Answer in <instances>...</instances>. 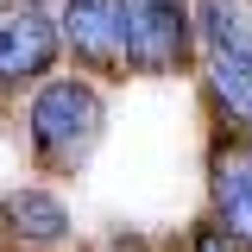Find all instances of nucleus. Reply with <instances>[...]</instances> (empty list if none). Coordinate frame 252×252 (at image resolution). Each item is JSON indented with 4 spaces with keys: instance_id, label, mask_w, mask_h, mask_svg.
I'll use <instances>...</instances> for the list:
<instances>
[{
    "instance_id": "2",
    "label": "nucleus",
    "mask_w": 252,
    "mask_h": 252,
    "mask_svg": "<svg viewBox=\"0 0 252 252\" xmlns=\"http://www.w3.org/2000/svg\"><path fill=\"white\" fill-rule=\"evenodd\" d=\"M114 26H120L126 76H195L202 38L189 19V0H114Z\"/></svg>"
},
{
    "instance_id": "9",
    "label": "nucleus",
    "mask_w": 252,
    "mask_h": 252,
    "mask_svg": "<svg viewBox=\"0 0 252 252\" xmlns=\"http://www.w3.org/2000/svg\"><path fill=\"white\" fill-rule=\"evenodd\" d=\"M6 6H19V0H0V13H6Z\"/></svg>"
},
{
    "instance_id": "7",
    "label": "nucleus",
    "mask_w": 252,
    "mask_h": 252,
    "mask_svg": "<svg viewBox=\"0 0 252 252\" xmlns=\"http://www.w3.org/2000/svg\"><path fill=\"white\" fill-rule=\"evenodd\" d=\"M195 76H202V94H208L215 120L227 126V132H252V57H233V51H202Z\"/></svg>"
},
{
    "instance_id": "10",
    "label": "nucleus",
    "mask_w": 252,
    "mask_h": 252,
    "mask_svg": "<svg viewBox=\"0 0 252 252\" xmlns=\"http://www.w3.org/2000/svg\"><path fill=\"white\" fill-rule=\"evenodd\" d=\"M19 6H26V0H19Z\"/></svg>"
},
{
    "instance_id": "1",
    "label": "nucleus",
    "mask_w": 252,
    "mask_h": 252,
    "mask_svg": "<svg viewBox=\"0 0 252 252\" xmlns=\"http://www.w3.org/2000/svg\"><path fill=\"white\" fill-rule=\"evenodd\" d=\"M107 132V101L89 76H44L26 101V139L44 170H82Z\"/></svg>"
},
{
    "instance_id": "5",
    "label": "nucleus",
    "mask_w": 252,
    "mask_h": 252,
    "mask_svg": "<svg viewBox=\"0 0 252 252\" xmlns=\"http://www.w3.org/2000/svg\"><path fill=\"white\" fill-rule=\"evenodd\" d=\"M57 38L63 57L76 63V76H101V82H126V51L120 26H114V0H63L57 6Z\"/></svg>"
},
{
    "instance_id": "3",
    "label": "nucleus",
    "mask_w": 252,
    "mask_h": 252,
    "mask_svg": "<svg viewBox=\"0 0 252 252\" xmlns=\"http://www.w3.org/2000/svg\"><path fill=\"white\" fill-rule=\"evenodd\" d=\"M208 220L240 252H252V132L220 126L208 145Z\"/></svg>"
},
{
    "instance_id": "6",
    "label": "nucleus",
    "mask_w": 252,
    "mask_h": 252,
    "mask_svg": "<svg viewBox=\"0 0 252 252\" xmlns=\"http://www.w3.org/2000/svg\"><path fill=\"white\" fill-rule=\"evenodd\" d=\"M0 227L19 240V246H63L69 233H76V220H69V202H63L57 189L44 183H19L0 195Z\"/></svg>"
},
{
    "instance_id": "4",
    "label": "nucleus",
    "mask_w": 252,
    "mask_h": 252,
    "mask_svg": "<svg viewBox=\"0 0 252 252\" xmlns=\"http://www.w3.org/2000/svg\"><path fill=\"white\" fill-rule=\"evenodd\" d=\"M63 57V38H57V13H44L38 0L26 6H6L0 13V89L19 94L38 89Z\"/></svg>"
},
{
    "instance_id": "8",
    "label": "nucleus",
    "mask_w": 252,
    "mask_h": 252,
    "mask_svg": "<svg viewBox=\"0 0 252 252\" xmlns=\"http://www.w3.org/2000/svg\"><path fill=\"white\" fill-rule=\"evenodd\" d=\"M177 252H240V246H233V240L220 233L215 220H195V227L183 233V246H177Z\"/></svg>"
}]
</instances>
